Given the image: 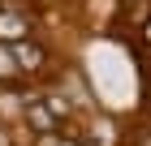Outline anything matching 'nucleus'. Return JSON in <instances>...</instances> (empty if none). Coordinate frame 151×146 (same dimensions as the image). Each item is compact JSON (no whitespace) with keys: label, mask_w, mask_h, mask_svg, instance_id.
Segmentation results:
<instances>
[{"label":"nucleus","mask_w":151,"mask_h":146,"mask_svg":"<svg viewBox=\"0 0 151 146\" xmlns=\"http://www.w3.org/2000/svg\"><path fill=\"white\" fill-rule=\"evenodd\" d=\"M13 47V60H17V69H22V78H30V73H47V69H52V47L47 43H39L35 34H30V39H22V43H9Z\"/></svg>","instance_id":"1"},{"label":"nucleus","mask_w":151,"mask_h":146,"mask_svg":"<svg viewBox=\"0 0 151 146\" xmlns=\"http://www.w3.org/2000/svg\"><path fill=\"white\" fill-rule=\"evenodd\" d=\"M22 120L30 125V133H60L56 112L47 108V99L35 95V90H26V95H22Z\"/></svg>","instance_id":"2"},{"label":"nucleus","mask_w":151,"mask_h":146,"mask_svg":"<svg viewBox=\"0 0 151 146\" xmlns=\"http://www.w3.org/2000/svg\"><path fill=\"white\" fill-rule=\"evenodd\" d=\"M30 13L17 9V4H4L0 9V43H22V39H30Z\"/></svg>","instance_id":"3"},{"label":"nucleus","mask_w":151,"mask_h":146,"mask_svg":"<svg viewBox=\"0 0 151 146\" xmlns=\"http://www.w3.org/2000/svg\"><path fill=\"white\" fill-rule=\"evenodd\" d=\"M43 99H47V108L56 112V120H60V125L73 116V99H69V95H60V90H43Z\"/></svg>","instance_id":"4"},{"label":"nucleus","mask_w":151,"mask_h":146,"mask_svg":"<svg viewBox=\"0 0 151 146\" xmlns=\"http://www.w3.org/2000/svg\"><path fill=\"white\" fill-rule=\"evenodd\" d=\"M22 78V69H17V60H13V47L0 43V82H17Z\"/></svg>","instance_id":"5"},{"label":"nucleus","mask_w":151,"mask_h":146,"mask_svg":"<svg viewBox=\"0 0 151 146\" xmlns=\"http://www.w3.org/2000/svg\"><path fill=\"white\" fill-rule=\"evenodd\" d=\"M138 39H142V43H147V47H151V17H147V22H142V26H138Z\"/></svg>","instance_id":"6"},{"label":"nucleus","mask_w":151,"mask_h":146,"mask_svg":"<svg viewBox=\"0 0 151 146\" xmlns=\"http://www.w3.org/2000/svg\"><path fill=\"white\" fill-rule=\"evenodd\" d=\"M0 146H13V142H9V129H0Z\"/></svg>","instance_id":"7"},{"label":"nucleus","mask_w":151,"mask_h":146,"mask_svg":"<svg viewBox=\"0 0 151 146\" xmlns=\"http://www.w3.org/2000/svg\"><path fill=\"white\" fill-rule=\"evenodd\" d=\"M60 146H82V142H69V137H60Z\"/></svg>","instance_id":"8"},{"label":"nucleus","mask_w":151,"mask_h":146,"mask_svg":"<svg viewBox=\"0 0 151 146\" xmlns=\"http://www.w3.org/2000/svg\"><path fill=\"white\" fill-rule=\"evenodd\" d=\"M0 9H4V0H0Z\"/></svg>","instance_id":"9"}]
</instances>
